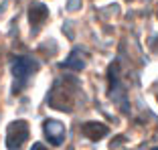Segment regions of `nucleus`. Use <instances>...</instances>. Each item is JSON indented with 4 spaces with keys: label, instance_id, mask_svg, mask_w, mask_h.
Returning a JSON list of instances; mask_svg holds the SVG:
<instances>
[{
    "label": "nucleus",
    "instance_id": "obj_1",
    "mask_svg": "<svg viewBox=\"0 0 158 150\" xmlns=\"http://www.w3.org/2000/svg\"><path fill=\"white\" fill-rule=\"evenodd\" d=\"M10 69H12V77H14L12 94H20L24 89V85H27L28 77L39 69V63L35 59H31V57H14Z\"/></svg>",
    "mask_w": 158,
    "mask_h": 150
},
{
    "label": "nucleus",
    "instance_id": "obj_2",
    "mask_svg": "<svg viewBox=\"0 0 158 150\" xmlns=\"http://www.w3.org/2000/svg\"><path fill=\"white\" fill-rule=\"evenodd\" d=\"M28 138V124L24 120H14L6 132V148L8 150H20Z\"/></svg>",
    "mask_w": 158,
    "mask_h": 150
},
{
    "label": "nucleus",
    "instance_id": "obj_3",
    "mask_svg": "<svg viewBox=\"0 0 158 150\" xmlns=\"http://www.w3.org/2000/svg\"><path fill=\"white\" fill-rule=\"evenodd\" d=\"M43 132H45L49 144H53V146H61L65 142V126L59 120L47 118L45 122H43Z\"/></svg>",
    "mask_w": 158,
    "mask_h": 150
},
{
    "label": "nucleus",
    "instance_id": "obj_4",
    "mask_svg": "<svg viewBox=\"0 0 158 150\" xmlns=\"http://www.w3.org/2000/svg\"><path fill=\"white\" fill-rule=\"evenodd\" d=\"M71 103H73V98H71V95H67L65 87H61L59 83L53 85L51 94H49V106H51V108H55V110L71 112V108H73Z\"/></svg>",
    "mask_w": 158,
    "mask_h": 150
},
{
    "label": "nucleus",
    "instance_id": "obj_5",
    "mask_svg": "<svg viewBox=\"0 0 158 150\" xmlns=\"http://www.w3.org/2000/svg\"><path fill=\"white\" fill-rule=\"evenodd\" d=\"M81 132H83V136H87L89 140H102L103 136H107L110 128L102 122H85L81 126Z\"/></svg>",
    "mask_w": 158,
    "mask_h": 150
},
{
    "label": "nucleus",
    "instance_id": "obj_6",
    "mask_svg": "<svg viewBox=\"0 0 158 150\" xmlns=\"http://www.w3.org/2000/svg\"><path fill=\"white\" fill-rule=\"evenodd\" d=\"M47 16H49V10H47V6H43L41 2H33V4L28 6V23H33L35 28L41 27L47 20Z\"/></svg>",
    "mask_w": 158,
    "mask_h": 150
},
{
    "label": "nucleus",
    "instance_id": "obj_7",
    "mask_svg": "<svg viewBox=\"0 0 158 150\" xmlns=\"http://www.w3.org/2000/svg\"><path fill=\"white\" fill-rule=\"evenodd\" d=\"M61 67H71V69L79 71V69H83V67H85V61H83V59H77V53H73L67 61L61 63Z\"/></svg>",
    "mask_w": 158,
    "mask_h": 150
},
{
    "label": "nucleus",
    "instance_id": "obj_8",
    "mask_svg": "<svg viewBox=\"0 0 158 150\" xmlns=\"http://www.w3.org/2000/svg\"><path fill=\"white\" fill-rule=\"evenodd\" d=\"M31 150H47V146L43 144V142H35V144L31 146Z\"/></svg>",
    "mask_w": 158,
    "mask_h": 150
},
{
    "label": "nucleus",
    "instance_id": "obj_9",
    "mask_svg": "<svg viewBox=\"0 0 158 150\" xmlns=\"http://www.w3.org/2000/svg\"><path fill=\"white\" fill-rule=\"evenodd\" d=\"M152 150H158V148H152Z\"/></svg>",
    "mask_w": 158,
    "mask_h": 150
}]
</instances>
